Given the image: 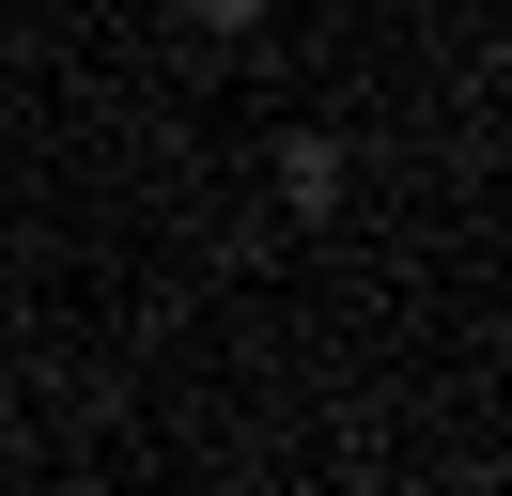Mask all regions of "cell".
<instances>
[{
	"mask_svg": "<svg viewBox=\"0 0 512 496\" xmlns=\"http://www.w3.org/2000/svg\"><path fill=\"white\" fill-rule=\"evenodd\" d=\"M264 186H280V217H295V233H326V217L357 202V140H342V124H280Z\"/></svg>",
	"mask_w": 512,
	"mask_h": 496,
	"instance_id": "1",
	"label": "cell"
},
{
	"mask_svg": "<svg viewBox=\"0 0 512 496\" xmlns=\"http://www.w3.org/2000/svg\"><path fill=\"white\" fill-rule=\"evenodd\" d=\"M171 16H187V31H202V47H249V31H264V16H280V0H171Z\"/></svg>",
	"mask_w": 512,
	"mask_h": 496,
	"instance_id": "2",
	"label": "cell"
},
{
	"mask_svg": "<svg viewBox=\"0 0 512 496\" xmlns=\"http://www.w3.org/2000/svg\"><path fill=\"white\" fill-rule=\"evenodd\" d=\"M109 16H156V0H109Z\"/></svg>",
	"mask_w": 512,
	"mask_h": 496,
	"instance_id": "3",
	"label": "cell"
}]
</instances>
